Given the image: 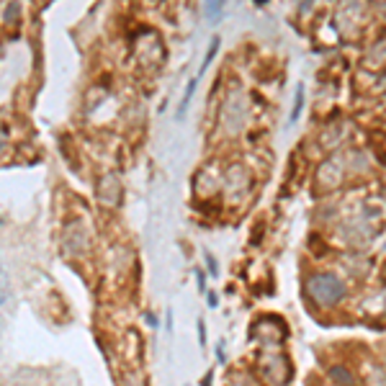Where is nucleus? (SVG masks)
Segmentation results:
<instances>
[{"mask_svg": "<svg viewBox=\"0 0 386 386\" xmlns=\"http://www.w3.org/2000/svg\"><path fill=\"white\" fill-rule=\"evenodd\" d=\"M307 294L319 304V307H335L337 301H343L345 286L332 273H314L307 281Z\"/></svg>", "mask_w": 386, "mask_h": 386, "instance_id": "1", "label": "nucleus"}, {"mask_svg": "<svg viewBox=\"0 0 386 386\" xmlns=\"http://www.w3.org/2000/svg\"><path fill=\"white\" fill-rule=\"evenodd\" d=\"M196 283H199V294H206V273L201 271H196Z\"/></svg>", "mask_w": 386, "mask_h": 386, "instance_id": "5", "label": "nucleus"}, {"mask_svg": "<svg viewBox=\"0 0 386 386\" xmlns=\"http://www.w3.org/2000/svg\"><path fill=\"white\" fill-rule=\"evenodd\" d=\"M217 361H219V363L227 361V355H224V343H221V340H219V345H217Z\"/></svg>", "mask_w": 386, "mask_h": 386, "instance_id": "9", "label": "nucleus"}, {"mask_svg": "<svg viewBox=\"0 0 386 386\" xmlns=\"http://www.w3.org/2000/svg\"><path fill=\"white\" fill-rule=\"evenodd\" d=\"M145 319H147V325H152V327H157V317H155V314H147Z\"/></svg>", "mask_w": 386, "mask_h": 386, "instance_id": "10", "label": "nucleus"}, {"mask_svg": "<svg viewBox=\"0 0 386 386\" xmlns=\"http://www.w3.org/2000/svg\"><path fill=\"white\" fill-rule=\"evenodd\" d=\"M206 301H209V307H217V304H219V296L214 294V291H206Z\"/></svg>", "mask_w": 386, "mask_h": 386, "instance_id": "8", "label": "nucleus"}, {"mask_svg": "<svg viewBox=\"0 0 386 386\" xmlns=\"http://www.w3.org/2000/svg\"><path fill=\"white\" fill-rule=\"evenodd\" d=\"M199 343H201V348L206 345V325H203V319H199Z\"/></svg>", "mask_w": 386, "mask_h": 386, "instance_id": "6", "label": "nucleus"}, {"mask_svg": "<svg viewBox=\"0 0 386 386\" xmlns=\"http://www.w3.org/2000/svg\"><path fill=\"white\" fill-rule=\"evenodd\" d=\"M217 49H219V37H214V39H211V47H209V52H206V57H203V65H201V75L206 73V67L211 65V59L217 57Z\"/></svg>", "mask_w": 386, "mask_h": 386, "instance_id": "2", "label": "nucleus"}, {"mask_svg": "<svg viewBox=\"0 0 386 386\" xmlns=\"http://www.w3.org/2000/svg\"><path fill=\"white\" fill-rule=\"evenodd\" d=\"M206 263H209V273H211V276H217V273H219V271H217V260H214V255L206 253Z\"/></svg>", "mask_w": 386, "mask_h": 386, "instance_id": "7", "label": "nucleus"}, {"mask_svg": "<svg viewBox=\"0 0 386 386\" xmlns=\"http://www.w3.org/2000/svg\"><path fill=\"white\" fill-rule=\"evenodd\" d=\"M193 91H196V77L188 83V88H185V95H183V101H181V109H178V116H183L185 113V109H188V103H191V98H193Z\"/></svg>", "mask_w": 386, "mask_h": 386, "instance_id": "4", "label": "nucleus"}, {"mask_svg": "<svg viewBox=\"0 0 386 386\" xmlns=\"http://www.w3.org/2000/svg\"><path fill=\"white\" fill-rule=\"evenodd\" d=\"M301 103H304V85H299L296 88V98H294V111H291V124L299 119V113H301Z\"/></svg>", "mask_w": 386, "mask_h": 386, "instance_id": "3", "label": "nucleus"}]
</instances>
